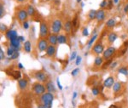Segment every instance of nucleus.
<instances>
[{
  "label": "nucleus",
  "mask_w": 128,
  "mask_h": 108,
  "mask_svg": "<svg viewBox=\"0 0 128 108\" xmlns=\"http://www.w3.org/2000/svg\"><path fill=\"white\" fill-rule=\"evenodd\" d=\"M32 91L35 95L40 96L41 95H43L44 93L46 92V88H45V85L43 84L42 83L36 82L32 85Z\"/></svg>",
  "instance_id": "obj_1"
},
{
  "label": "nucleus",
  "mask_w": 128,
  "mask_h": 108,
  "mask_svg": "<svg viewBox=\"0 0 128 108\" xmlns=\"http://www.w3.org/2000/svg\"><path fill=\"white\" fill-rule=\"evenodd\" d=\"M63 28V21L61 19H54L52 21V22L51 24V33H56V34H59L61 33L62 29Z\"/></svg>",
  "instance_id": "obj_2"
},
{
  "label": "nucleus",
  "mask_w": 128,
  "mask_h": 108,
  "mask_svg": "<svg viewBox=\"0 0 128 108\" xmlns=\"http://www.w3.org/2000/svg\"><path fill=\"white\" fill-rule=\"evenodd\" d=\"M54 99H55V96H54L53 93H50V92H45L43 95H41L39 98V103L40 104H45V105H48V104H52ZM38 103V104H39Z\"/></svg>",
  "instance_id": "obj_3"
},
{
  "label": "nucleus",
  "mask_w": 128,
  "mask_h": 108,
  "mask_svg": "<svg viewBox=\"0 0 128 108\" xmlns=\"http://www.w3.org/2000/svg\"><path fill=\"white\" fill-rule=\"evenodd\" d=\"M33 77L36 79V81L42 83H45L47 81H49V76L47 73H45L44 71L39 70V71H35L33 74Z\"/></svg>",
  "instance_id": "obj_4"
},
{
  "label": "nucleus",
  "mask_w": 128,
  "mask_h": 108,
  "mask_svg": "<svg viewBox=\"0 0 128 108\" xmlns=\"http://www.w3.org/2000/svg\"><path fill=\"white\" fill-rule=\"evenodd\" d=\"M50 34L49 26L46 21H41L39 25V38H47Z\"/></svg>",
  "instance_id": "obj_5"
},
{
  "label": "nucleus",
  "mask_w": 128,
  "mask_h": 108,
  "mask_svg": "<svg viewBox=\"0 0 128 108\" xmlns=\"http://www.w3.org/2000/svg\"><path fill=\"white\" fill-rule=\"evenodd\" d=\"M15 16L16 19L18 20V21L21 23H22L23 21H27L28 19V14H27V9L25 8H21V9H18L16 12H15Z\"/></svg>",
  "instance_id": "obj_6"
},
{
  "label": "nucleus",
  "mask_w": 128,
  "mask_h": 108,
  "mask_svg": "<svg viewBox=\"0 0 128 108\" xmlns=\"http://www.w3.org/2000/svg\"><path fill=\"white\" fill-rule=\"evenodd\" d=\"M104 46H103V43H102L101 40H98L96 43H94V45L92 46V49L91 52L94 54L95 55H100L103 53L104 51Z\"/></svg>",
  "instance_id": "obj_7"
},
{
  "label": "nucleus",
  "mask_w": 128,
  "mask_h": 108,
  "mask_svg": "<svg viewBox=\"0 0 128 108\" xmlns=\"http://www.w3.org/2000/svg\"><path fill=\"white\" fill-rule=\"evenodd\" d=\"M116 51H117V49L115 47H114V46H109V47H108L103 53V59H104L105 61L111 59V58L115 55Z\"/></svg>",
  "instance_id": "obj_8"
},
{
  "label": "nucleus",
  "mask_w": 128,
  "mask_h": 108,
  "mask_svg": "<svg viewBox=\"0 0 128 108\" xmlns=\"http://www.w3.org/2000/svg\"><path fill=\"white\" fill-rule=\"evenodd\" d=\"M50 45L47 38H39L37 42V49L39 52L46 51L48 46Z\"/></svg>",
  "instance_id": "obj_9"
},
{
  "label": "nucleus",
  "mask_w": 128,
  "mask_h": 108,
  "mask_svg": "<svg viewBox=\"0 0 128 108\" xmlns=\"http://www.w3.org/2000/svg\"><path fill=\"white\" fill-rule=\"evenodd\" d=\"M16 105L19 108H33L32 100L27 99V97H22L19 101V102H16Z\"/></svg>",
  "instance_id": "obj_10"
},
{
  "label": "nucleus",
  "mask_w": 128,
  "mask_h": 108,
  "mask_svg": "<svg viewBox=\"0 0 128 108\" xmlns=\"http://www.w3.org/2000/svg\"><path fill=\"white\" fill-rule=\"evenodd\" d=\"M4 36L6 37V39L9 40V41H11L13 39H15L18 37V33L16 30L14 29H9L7 32L4 33Z\"/></svg>",
  "instance_id": "obj_11"
},
{
  "label": "nucleus",
  "mask_w": 128,
  "mask_h": 108,
  "mask_svg": "<svg viewBox=\"0 0 128 108\" xmlns=\"http://www.w3.org/2000/svg\"><path fill=\"white\" fill-rule=\"evenodd\" d=\"M56 53H57V47L55 45L50 44L45 51V55L49 58H53L56 55Z\"/></svg>",
  "instance_id": "obj_12"
},
{
  "label": "nucleus",
  "mask_w": 128,
  "mask_h": 108,
  "mask_svg": "<svg viewBox=\"0 0 128 108\" xmlns=\"http://www.w3.org/2000/svg\"><path fill=\"white\" fill-rule=\"evenodd\" d=\"M18 88L21 91H25L28 87V81L26 78H21L18 80Z\"/></svg>",
  "instance_id": "obj_13"
},
{
  "label": "nucleus",
  "mask_w": 128,
  "mask_h": 108,
  "mask_svg": "<svg viewBox=\"0 0 128 108\" xmlns=\"http://www.w3.org/2000/svg\"><path fill=\"white\" fill-rule=\"evenodd\" d=\"M115 77H112V76H110V77H107L104 81H103V85L104 86V88H107V89H110V88L113 87V85L115 84Z\"/></svg>",
  "instance_id": "obj_14"
},
{
  "label": "nucleus",
  "mask_w": 128,
  "mask_h": 108,
  "mask_svg": "<svg viewBox=\"0 0 128 108\" xmlns=\"http://www.w3.org/2000/svg\"><path fill=\"white\" fill-rule=\"evenodd\" d=\"M47 40L49 42L50 44L51 45H55L57 46L58 44V41H57V34L56 33H51L49 34V36L47 37Z\"/></svg>",
  "instance_id": "obj_15"
},
{
  "label": "nucleus",
  "mask_w": 128,
  "mask_h": 108,
  "mask_svg": "<svg viewBox=\"0 0 128 108\" xmlns=\"http://www.w3.org/2000/svg\"><path fill=\"white\" fill-rule=\"evenodd\" d=\"M106 18V12L104 9H100L98 10H97V18H96V20H97V22H103V21L105 20Z\"/></svg>",
  "instance_id": "obj_16"
},
{
  "label": "nucleus",
  "mask_w": 128,
  "mask_h": 108,
  "mask_svg": "<svg viewBox=\"0 0 128 108\" xmlns=\"http://www.w3.org/2000/svg\"><path fill=\"white\" fill-rule=\"evenodd\" d=\"M87 84L90 86H100V83L97 76H92L87 80Z\"/></svg>",
  "instance_id": "obj_17"
},
{
  "label": "nucleus",
  "mask_w": 128,
  "mask_h": 108,
  "mask_svg": "<svg viewBox=\"0 0 128 108\" xmlns=\"http://www.w3.org/2000/svg\"><path fill=\"white\" fill-rule=\"evenodd\" d=\"M45 88H46V91L47 92H50V93H56V91H57V89H56L55 85H54L53 82L51 81V80H49V81H47L46 83H45Z\"/></svg>",
  "instance_id": "obj_18"
},
{
  "label": "nucleus",
  "mask_w": 128,
  "mask_h": 108,
  "mask_svg": "<svg viewBox=\"0 0 128 108\" xmlns=\"http://www.w3.org/2000/svg\"><path fill=\"white\" fill-rule=\"evenodd\" d=\"M103 62H104V59H103V56H100V55H97L94 60V62H93V67H101L103 66Z\"/></svg>",
  "instance_id": "obj_19"
},
{
  "label": "nucleus",
  "mask_w": 128,
  "mask_h": 108,
  "mask_svg": "<svg viewBox=\"0 0 128 108\" xmlns=\"http://www.w3.org/2000/svg\"><path fill=\"white\" fill-rule=\"evenodd\" d=\"M63 30L67 33H70L73 31V24H72L71 20L68 19L65 21V23L63 24Z\"/></svg>",
  "instance_id": "obj_20"
},
{
  "label": "nucleus",
  "mask_w": 128,
  "mask_h": 108,
  "mask_svg": "<svg viewBox=\"0 0 128 108\" xmlns=\"http://www.w3.org/2000/svg\"><path fill=\"white\" fill-rule=\"evenodd\" d=\"M117 38H118V35L115 33L110 32V33L108 34L107 40H108V43H109V44H112V43H115V42L117 40Z\"/></svg>",
  "instance_id": "obj_21"
},
{
  "label": "nucleus",
  "mask_w": 128,
  "mask_h": 108,
  "mask_svg": "<svg viewBox=\"0 0 128 108\" xmlns=\"http://www.w3.org/2000/svg\"><path fill=\"white\" fill-rule=\"evenodd\" d=\"M9 76H11L12 77H13L15 80H16V81H18V80H20L21 78V72H20V70H13V71H11L9 73H8Z\"/></svg>",
  "instance_id": "obj_22"
},
{
  "label": "nucleus",
  "mask_w": 128,
  "mask_h": 108,
  "mask_svg": "<svg viewBox=\"0 0 128 108\" xmlns=\"http://www.w3.org/2000/svg\"><path fill=\"white\" fill-rule=\"evenodd\" d=\"M57 41H58V44H67L68 40H67V35L59 33L57 34Z\"/></svg>",
  "instance_id": "obj_23"
},
{
  "label": "nucleus",
  "mask_w": 128,
  "mask_h": 108,
  "mask_svg": "<svg viewBox=\"0 0 128 108\" xmlns=\"http://www.w3.org/2000/svg\"><path fill=\"white\" fill-rule=\"evenodd\" d=\"M115 25H116V20L115 18H110L105 23L106 29H113L115 27Z\"/></svg>",
  "instance_id": "obj_24"
},
{
  "label": "nucleus",
  "mask_w": 128,
  "mask_h": 108,
  "mask_svg": "<svg viewBox=\"0 0 128 108\" xmlns=\"http://www.w3.org/2000/svg\"><path fill=\"white\" fill-rule=\"evenodd\" d=\"M26 9H27V14H28V15H29L30 17H34V16H36V15H37V12H36L35 8L33 7V5H32V4L27 5Z\"/></svg>",
  "instance_id": "obj_25"
},
{
  "label": "nucleus",
  "mask_w": 128,
  "mask_h": 108,
  "mask_svg": "<svg viewBox=\"0 0 128 108\" xmlns=\"http://www.w3.org/2000/svg\"><path fill=\"white\" fill-rule=\"evenodd\" d=\"M113 92L115 94H118L120 93V92L121 91V89H123V84L122 83H121V82H115V84L113 85Z\"/></svg>",
  "instance_id": "obj_26"
},
{
  "label": "nucleus",
  "mask_w": 128,
  "mask_h": 108,
  "mask_svg": "<svg viewBox=\"0 0 128 108\" xmlns=\"http://www.w3.org/2000/svg\"><path fill=\"white\" fill-rule=\"evenodd\" d=\"M72 24H73V31L75 32L79 28V16H78V15H76L72 19Z\"/></svg>",
  "instance_id": "obj_27"
},
{
  "label": "nucleus",
  "mask_w": 128,
  "mask_h": 108,
  "mask_svg": "<svg viewBox=\"0 0 128 108\" xmlns=\"http://www.w3.org/2000/svg\"><path fill=\"white\" fill-rule=\"evenodd\" d=\"M98 36H99L98 33H96V34H93L92 36H91V37L90 38V40L87 43V49H90L91 47H92V45L95 43V42L97 41Z\"/></svg>",
  "instance_id": "obj_28"
},
{
  "label": "nucleus",
  "mask_w": 128,
  "mask_h": 108,
  "mask_svg": "<svg viewBox=\"0 0 128 108\" xmlns=\"http://www.w3.org/2000/svg\"><path fill=\"white\" fill-rule=\"evenodd\" d=\"M21 43L20 42V40L18 39V37L15 39H13V40H11V41H9V44L11 46H13V47H15L18 51H19L20 49H21Z\"/></svg>",
  "instance_id": "obj_29"
},
{
  "label": "nucleus",
  "mask_w": 128,
  "mask_h": 108,
  "mask_svg": "<svg viewBox=\"0 0 128 108\" xmlns=\"http://www.w3.org/2000/svg\"><path fill=\"white\" fill-rule=\"evenodd\" d=\"M23 49H24V51H25L26 53H27V54L31 53V51H32V43H31V41L27 40V41H26L25 43H24Z\"/></svg>",
  "instance_id": "obj_30"
},
{
  "label": "nucleus",
  "mask_w": 128,
  "mask_h": 108,
  "mask_svg": "<svg viewBox=\"0 0 128 108\" xmlns=\"http://www.w3.org/2000/svg\"><path fill=\"white\" fill-rule=\"evenodd\" d=\"M16 51H18L16 49H15V47H13V46L9 45V47L7 48V50H6V55H8V57H10L12 55H14V54L15 53Z\"/></svg>",
  "instance_id": "obj_31"
},
{
  "label": "nucleus",
  "mask_w": 128,
  "mask_h": 108,
  "mask_svg": "<svg viewBox=\"0 0 128 108\" xmlns=\"http://www.w3.org/2000/svg\"><path fill=\"white\" fill-rule=\"evenodd\" d=\"M97 18V10L95 9H91L88 13V19L89 21H94Z\"/></svg>",
  "instance_id": "obj_32"
},
{
  "label": "nucleus",
  "mask_w": 128,
  "mask_h": 108,
  "mask_svg": "<svg viewBox=\"0 0 128 108\" xmlns=\"http://www.w3.org/2000/svg\"><path fill=\"white\" fill-rule=\"evenodd\" d=\"M91 93H92L94 96H98L100 93H101L99 86H93V87H91Z\"/></svg>",
  "instance_id": "obj_33"
},
{
  "label": "nucleus",
  "mask_w": 128,
  "mask_h": 108,
  "mask_svg": "<svg viewBox=\"0 0 128 108\" xmlns=\"http://www.w3.org/2000/svg\"><path fill=\"white\" fill-rule=\"evenodd\" d=\"M112 61H113V59H112V58H111V59H109V60H107V61H106V62H103V66L101 67V69L102 70H106V69L109 68Z\"/></svg>",
  "instance_id": "obj_34"
},
{
  "label": "nucleus",
  "mask_w": 128,
  "mask_h": 108,
  "mask_svg": "<svg viewBox=\"0 0 128 108\" xmlns=\"http://www.w3.org/2000/svg\"><path fill=\"white\" fill-rule=\"evenodd\" d=\"M118 72L120 74H122L124 76H127L128 77V68L127 67H121L118 69Z\"/></svg>",
  "instance_id": "obj_35"
},
{
  "label": "nucleus",
  "mask_w": 128,
  "mask_h": 108,
  "mask_svg": "<svg viewBox=\"0 0 128 108\" xmlns=\"http://www.w3.org/2000/svg\"><path fill=\"white\" fill-rule=\"evenodd\" d=\"M4 14H5V9H4V5L3 3L0 4V18H3L4 16Z\"/></svg>",
  "instance_id": "obj_36"
},
{
  "label": "nucleus",
  "mask_w": 128,
  "mask_h": 108,
  "mask_svg": "<svg viewBox=\"0 0 128 108\" xmlns=\"http://www.w3.org/2000/svg\"><path fill=\"white\" fill-rule=\"evenodd\" d=\"M115 4L114 3V0H108V5H107V9L108 10H110V9H113V6Z\"/></svg>",
  "instance_id": "obj_37"
},
{
  "label": "nucleus",
  "mask_w": 128,
  "mask_h": 108,
  "mask_svg": "<svg viewBox=\"0 0 128 108\" xmlns=\"http://www.w3.org/2000/svg\"><path fill=\"white\" fill-rule=\"evenodd\" d=\"M107 5H108V0H103V1L101 2V3H100L99 7L100 9H107Z\"/></svg>",
  "instance_id": "obj_38"
},
{
  "label": "nucleus",
  "mask_w": 128,
  "mask_h": 108,
  "mask_svg": "<svg viewBox=\"0 0 128 108\" xmlns=\"http://www.w3.org/2000/svg\"><path fill=\"white\" fill-rule=\"evenodd\" d=\"M9 30V28H8V27L5 25V24H3L1 23V25H0V31H1V33H6V32Z\"/></svg>",
  "instance_id": "obj_39"
},
{
  "label": "nucleus",
  "mask_w": 128,
  "mask_h": 108,
  "mask_svg": "<svg viewBox=\"0 0 128 108\" xmlns=\"http://www.w3.org/2000/svg\"><path fill=\"white\" fill-rule=\"evenodd\" d=\"M21 25H22L23 29H25V30H28L29 27H30V24H29V21H23V22L21 23Z\"/></svg>",
  "instance_id": "obj_40"
},
{
  "label": "nucleus",
  "mask_w": 128,
  "mask_h": 108,
  "mask_svg": "<svg viewBox=\"0 0 128 108\" xmlns=\"http://www.w3.org/2000/svg\"><path fill=\"white\" fill-rule=\"evenodd\" d=\"M38 107L39 108H51L52 107V104H48V105H45V104H38Z\"/></svg>",
  "instance_id": "obj_41"
},
{
  "label": "nucleus",
  "mask_w": 128,
  "mask_h": 108,
  "mask_svg": "<svg viewBox=\"0 0 128 108\" xmlns=\"http://www.w3.org/2000/svg\"><path fill=\"white\" fill-rule=\"evenodd\" d=\"M82 35L84 36V37H87L88 35H89V29H88L87 27H85L82 30Z\"/></svg>",
  "instance_id": "obj_42"
},
{
  "label": "nucleus",
  "mask_w": 128,
  "mask_h": 108,
  "mask_svg": "<svg viewBox=\"0 0 128 108\" xmlns=\"http://www.w3.org/2000/svg\"><path fill=\"white\" fill-rule=\"evenodd\" d=\"M79 73V68H74L73 70H72V72H71V75L73 76V77L78 76Z\"/></svg>",
  "instance_id": "obj_43"
},
{
  "label": "nucleus",
  "mask_w": 128,
  "mask_h": 108,
  "mask_svg": "<svg viewBox=\"0 0 128 108\" xmlns=\"http://www.w3.org/2000/svg\"><path fill=\"white\" fill-rule=\"evenodd\" d=\"M4 59H5V53L3 50V49L0 48V60H1V61H3Z\"/></svg>",
  "instance_id": "obj_44"
},
{
  "label": "nucleus",
  "mask_w": 128,
  "mask_h": 108,
  "mask_svg": "<svg viewBox=\"0 0 128 108\" xmlns=\"http://www.w3.org/2000/svg\"><path fill=\"white\" fill-rule=\"evenodd\" d=\"M19 55H20V53H19V51H16L15 54H14L12 56L10 57H9V60H16L18 57H19Z\"/></svg>",
  "instance_id": "obj_45"
},
{
  "label": "nucleus",
  "mask_w": 128,
  "mask_h": 108,
  "mask_svg": "<svg viewBox=\"0 0 128 108\" xmlns=\"http://www.w3.org/2000/svg\"><path fill=\"white\" fill-rule=\"evenodd\" d=\"M75 61H75V65L76 66H79L81 64V61H82V57L80 56V55H78Z\"/></svg>",
  "instance_id": "obj_46"
},
{
  "label": "nucleus",
  "mask_w": 128,
  "mask_h": 108,
  "mask_svg": "<svg viewBox=\"0 0 128 108\" xmlns=\"http://www.w3.org/2000/svg\"><path fill=\"white\" fill-rule=\"evenodd\" d=\"M77 56H78V55H77V52H76V51L72 52L71 56H70V61H74V60H76Z\"/></svg>",
  "instance_id": "obj_47"
},
{
  "label": "nucleus",
  "mask_w": 128,
  "mask_h": 108,
  "mask_svg": "<svg viewBox=\"0 0 128 108\" xmlns=\"http://www.w3.org/2000/svg\"><path fill=\"white\" fill-rule=\"evenodd\" d=\"M117 66H118L117 61H112V63H111V65H110V67H109V68H110V69H115Z\"/></svg>",
  "instance_id": "obj_48"
},
{
  "label": "nucleus",
  "mask_w": 128,
  "mask_h": 108,
  "mask_svg": "<svg viewBox=\"0 0 128 108\" xmlns=\"http://www.w3.org/2000/svg\"><path fill=\"white\" fill-rule=\"evenodd\" d=\"M57 87H58L59 90H63V86H62L61 83H60V79H59V77H57Z\"/></svg>",
  "instance_id": "obj_49"
},
{
  "label": "nucleus",
  "mask_w": 128,
  "mask_h": 108,
  "mask_svg": "<svg viewBox=\"0 0 128 108\" xmlns=\"http://www.w3.org/2000/svg\"><path fill=\"white\" fill-rule=\"evenodd\" d=\"M123 12H124V14H126V15H128V3H127L125 6H124V8H123Z\"/></svg>",
  "instance_id": "obj_50"
},
{
  "label": "nucleus",
  "mask_w": 128,
  "mask_h": 108,
  "mask_svg": "<svg viewBox=\"0 0 128 108\" xmlns=\"http://www.w3.org/2000/svg\"><path fill=\"white\" fill-rule=\"evenodd\" d=\"M18 39L20 40V42L21 43H25V37H23V36H18Z\"/></svg>",
  "instance_id": "obj_51"
},
{
  "label": "nucleus",
  "mask_w": 128,
  "mask_h": 108,
  "mask_svg": "<svg viewBox=\"0 0 128 108\" xmlns=\"http://www.w3.org/2000/svg\"><path fill=\"white\" fill-rule=\"evenodd\" d=\"M17 68L19 70H22V69H24V66L21 62H19L17 64Z\"/></svg>",
  "instance_id": "obj_52"
},
{
  "label": "nucleus",
  "mask_w": 128,
  "mask_h": 108,
  "mask_svg": "<svg viewBox=\"0 0 128 108\" xmlns=\"http://www.w3.org/2000/svg\"><path fill=\"white\" fill-rule=\"evenodd\" d=\"M53 3L56 6H59L61 3V0H53Z\"/></svg>",
  "instance_id": "obj_53"
},
{
  "label": "nucleus",
  "mask_w": 128,
  "mask_h": 108,
  "mask_svg": "<svg viewBox=\"0 0 128 108\" xmlns=\"http://www.w3.org/2000/svg\"><path fill=\"white\" fill-rule=\"evenodd\" d=\"M107 33H108V29L107 30H104V31L103 32V33H102V34H101V38H103V37H105L106 35H107Z\"/></svg>",
  "instance_id": "obj_54"
},
{
  "label": "nucleus",
  "mask_w": 128,
  "mask_h": 108,
  "mask_svg": "<svg viewBox=\"0 0 128 108\" xmlns=\"http://www.w3.org/2000/svg\"><path fill=\"white\" fill-rule=\"evenodd\" d=\"M77 95H78V93L76 91H74L73 93V97H72V100H73V101H74V100L76 99V97H77Z\"/></svg>",
  "instance_id": "obj_55"
},
{
  "label": "nucleus",
  "mask_w": 128,
  "mask_h": 108,
  "mask_svg": "<svg viewBox=\"0 0 128 108\" xmlns=\"http://www.w3.org/2000/svg\"><path fill=\"white\" fill-rule=\"evenodd\" d=\"M109 108H119V107H118L116 105H115V104H113V105H111L110 107H109Z\"/></svg>",
  "instance_id": "obj_56"
},
{
  "label": "nucleus",
  "mask_w": 128,
  "mask_h": 108,
  "mask_svg": "<svg viewBox=\"0 0 128 108\" xmlns=\"http://www.w3.org/2000/svg\"><path fill=\"white\" fill-rule=\"evenodd\" d=\"M15 1H16L17 3H22L26 1V0H15Z\"/></svg>",
  "instance_id": "obj_57"
},
{
  "label": "nucleus",
  "mask_w": 128,
  "mask_h": 108,
  "mask_svg": "<svg viewBox=\"0 0 128 108\" xmlns=\"http://www.w3.org/2000/svg\"><path fill=\"white\" fill-rule=\"evenodd\" d=\"M119 1L120 0H114V3H115V4H117V3H119Z\"/></svg>",
  "instance_id": "obj_58"
},
{
  "label": "nucleus",
  "mask_w": 128,
  "mask_h": 108,
  "mask_svg": "<svg viewBox=\"0 0 128 108\" xmlns=\"http://www.w3.org/2000/svg\"><path fill=\"white\" fill-rule=\"evenodd\" d=\"M76 2H77L78 3H80L82 2V0H76Z\"/></svg>",
  "instance_id": "obj_59"
},
{
  "label": "nucleus",
  "mask_w": 128,
  "mask_h": 108,
  "mask_svg": "<svg viewBox=\"0 0 128 108\" xmlns=\"http://www.w3.org/2000/svg\"><path fill=\"white\" fill-rule=\"evenodd\" d=\"M80 5H81V7L83 8V7H84V5H85V3H84L83 2H81V3H80Z\"/></svg>",
  "instance_id": "obj_60"
},
{
  "label": "nucleus",
  "mask_w": 128,
  "mask_h": 108,
  "mask_svg": "<svg viewBox=\"0 0 128 108\" xmlns=\"http://www.w3.org/2000/svg\"><path fill=\"white\" fill-rule=\"evenodd\" d=\"M44 1H45V2H50V1H53V0H44Z\"/></svg>",
  "instance_id": "obj_61"
},
{
  "label": "nucleus",
  "mask_w": 128,
  "mask_h": 108,
  "mask_svg": "<svg viewBox=\"0 0 128 108\" xmlns=\"http://www.w3.org/2000/svg\"><path fill=\"white\" fill-rule=\"evenodd\" d=\"M37 108H39V107H37Z\"/></svg>",
  "instance_id": "obj_62"
},
{
  "label": "nucleus",
  "mask_w": 128,
  "mask_h": 108,
  "mask_svg": "<svg viewBox=\"0 0 128 108\" xmlns=\"http://www.w3.org/2000/svg\"><path fill=\"white\" fill-rule=\"evenodd\" d=\"M127 52H128V50H127Z\"/></svg>",
  "instance_id": "obj_63"
}]
</instances>
